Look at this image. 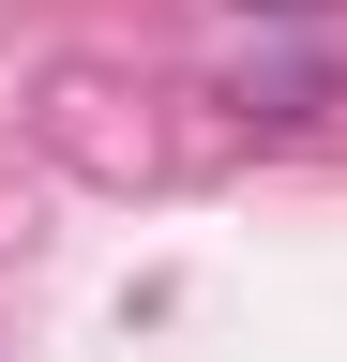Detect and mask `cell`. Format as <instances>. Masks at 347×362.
I'll use <instances>...</instances> for the list:
<instances>
[{
    "label": "cell",
    "mask_w": 347,
    "mask_h": 362,
    "mask_svg": "<svg viewBox=\"0 0 347 362\" xmlns=\"http://www.w3.org/2000/svg\"><path fill=\"white\" fill-rule=\"evenodd\" d=\"M242 16H317V0H242Z\"/></svg>",
    "instance_id": "cell-1"
}]
</instances>
